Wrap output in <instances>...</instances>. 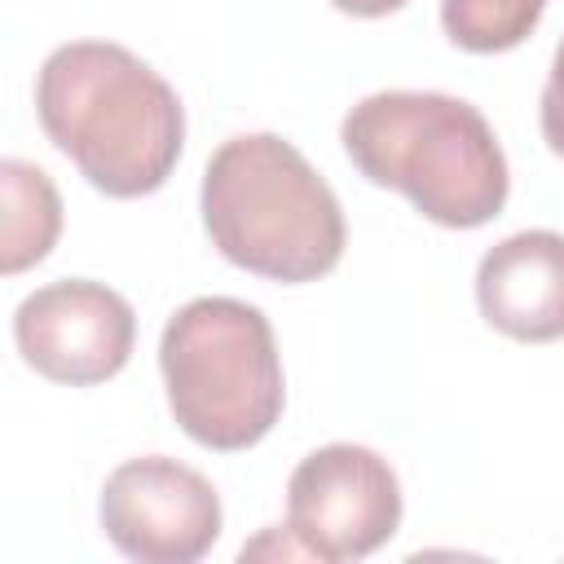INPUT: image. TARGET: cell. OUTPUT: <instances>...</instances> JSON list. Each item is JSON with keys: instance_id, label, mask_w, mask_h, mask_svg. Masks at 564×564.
I'll use <instances>...</instances> for the list:
<instances>
[{"instance_id": "cell-1", "label": "cell", "mask_w": 564, "mask_h": 564, "mask_svg": "<svg viewBox=\"0 0 564 564\" xmlns=\"http://www.w3.org/2000/svg\"><path fill=\"white\" fill-rule=\"evenodd\" d=\"M35 115L79 176L110 198L154 194L185 145L176 88L110 40L53 48L35 79Z\"/></svg>"}, {"instance_id": "cell-2", "label": "cell", "mask_w": 564, "mask_h": 564, "mask_svg": "<svg viewBox=\"0 0 564 564\" xmlns=\"http://www.w3.org/2000/svg\"><path fill=\"white\" fill-rule=\"evenodd\" d=\"M339 141L370 185L405 194L432 225L476 229L507 207V154L463 97L370 93L344 115Z\"/></svg>"}, {"instance_id": "cell-3", "label": "cell", "mask_w": 564, "mask_h": 564, "mask_svg": "<svg viewBox=\"0 0 564 564\" xmlns=\"http://www.w3.org/2000/svg\"><path fill=\"white\" fill-rule=\"evenodd\" d=\"M212 247L269 282H317L344 256V212L313 163L278 132L229 137L203 172Z\"/></svg>"}, {"instance_id": "cell-4", "label": "cell", "mask_w": 564, "mask_h": 564, "mask_svg": "<svg viewBox=\"0 0 564 564\" xmlns=\"http://www.w3.org/2000/svg\"><path fill=\"white\" fill-rule=\"evenodd\" d=\"M159 370L181 432L207 449H251L286 405L282 357L269 317L234 295L181 304L159 339Z\"/></svg>"}, {"instance_id": "cell-5", "label": "cell", "mask_w": 564, "mask_h": 564, "mask_svg": "<svg viewBox=\"0 0 564 564\" xmlns=\"http://www.w3.org/2000/svg\"><path fill=\"white\" fill-rule=\"evenodd\" d=\"M401 524V485L366 445H322L286 480V533L308 560L344 564L379 551Z\"/></svg>"}, {"instance_id": "cell-6", "label": "cell", "mask_w": 564, "mask_h": 564, "mask_svg": "<svg viewBox=\"0 0 564 564\" xmlns=\"http://www.w3.org/2000/svg\"><path fill=\"white\" fill-rule=\"evenodd\" d=\"M97 511L115 551L141 564H194L220 538L212 480L167 454L119 463L101 485Z\"/></svg>"}, {"instance_id": "cell-7", "label": "cell", "mask_w": 564, "mask_h": 564, "mask_svg": "<svg viewBox=\"0 0 564 564\" xmlns=\"http://www.w3.org/2000/svg\"><path fill=\"white\" fill-rule=\"evenodd\" d=\"M13 339L35 375L70 388H93L128 366L137 317L132 304L106 282L62 278L18 304Z\"/></svg>"}, {"instance_id": "cell-8", "label": "cell", "mask_w": 564, "mask_h": 564, "mask_svg": "<svg viewBox=\"0 0 564 564\" xmlns=\"http://www.w3.org/2000/svg\"><path fill=\"white\" fill-rule=\"evenodd\" d=\"M476 304L507 339H564V234L524 229L494 242L476 269Z\"/></svg>"}, {"instance_id": "cell-9", "label": "cell", "mask_w": 564, "mask_h": 564, "mask_svg": "<svg viewBox=\"0 0 564 564\" xmlns=\"http://www.w3.org/2000/svg\"><path fill=\"white\" fill-rule=\"evenodd\" d=\"M0 273L40 264L62 234V194L35 163H0Z\"/></svg>"}, {"instance_id": "cell-10", "label": "cell", "mask_w": 564, "mask_h": 564, "mask_svg": "<svg viewBox=\"0 0 564 564\" xmlns=\"http://www.w3.org/2000/svg\"><path fill=\"white\" fill-rule=\"evenodd\" d=\"M546 0H441L445 35L467 53H507L542 22Z\"/></svg>"}, {"instance_id": "cell-11", "label": "cell", "mask_w": 564, "mask_h": 564, "mask_svg": "<svg viewBox=\"0 0 564 564\" xmlns=\"http://www.w3.org/2000/svg\"><path fill=\"white\" fill-rule=\"evenodd\" d=\"M542 137L546 145L564 159V40L555 48V62H551V75H546V88H542Z\"/></svg>"}, {"instance_id": "cell-12", "label": "cell", "mask_w": 564, "mask_h": 564, "mask_svg": "<svg viewBox=\"0 0 564 564\" xmlns=\"http://www.w3.org/2000/svg\"><path fill=\"white\" fill-rule=\"evenodd\" d=\"M330 4L352 18H383V13H397L405 0H330Z\"/></svg>"}]
</instances>
